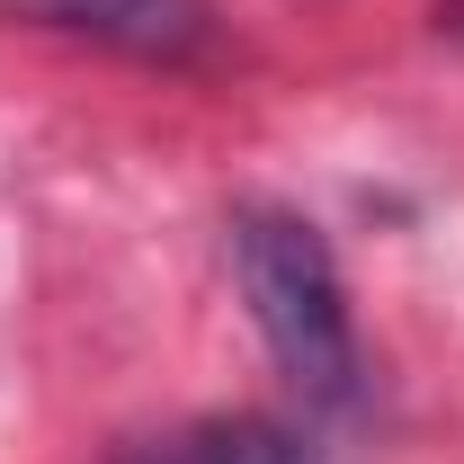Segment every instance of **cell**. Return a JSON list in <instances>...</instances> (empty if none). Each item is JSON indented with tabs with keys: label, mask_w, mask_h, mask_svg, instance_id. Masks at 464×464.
Instances as JSON below:
<instances>
[{
	"label": "cell",
	"mask_w": 464,
	"mask_h": 464,
	"mask_svg": "<svg viewBox=\"0 0 464 464\" xmlns=\"http://www.w3.org/2000/svg\"><path fill=\"white\" fill-rule=\"evenodd\" d=\"M0 9L27 27H54V36H90L134 63H197L224 36L215 0H0Z\"/></svg>",
	"instance_id": "7a4b0ae2"
},
{
	"label": "cell",
	"mask_w": 464,
	"mask_h": 464,
	"mask_svg": "<svg viewBox=\"0 0 464 464\" xmlns=\"http://www.w3.org/2000/svg\"><path fill=\"white\" fill-rule=\"evenodd\" d=\"M232 277H241V304H250L259 340L277 357V375L304 402L340 411L357 393V322H348V286H340L331 241L304 215L241 206L232 215Z\"/></svg>",
	"instance_id": "6da1fadb"
},
{
	"label": "cell",
	"mask_w": 464,
	"mask_h": 464,
	"mask_svg": "<svg viewBox=\"0 0 464 464\" xmlns=\"http://www.w3.org/2000/svg\"><path fill=\"white\" fill-rule=\"evenodd\" d=\"M116 464H313V447L277 420H197L152 447H125Z\"/></svg>",
	"instance_id": "3957f363"
}]
</instances>
